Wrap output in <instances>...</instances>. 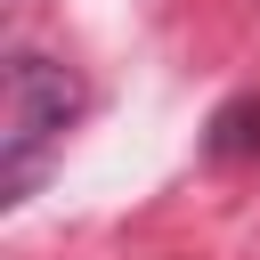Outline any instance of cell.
Returning a JSON list of instances; mask_svg holds the SVG:
<instances>
[{"label":"cell","mask_w":260,"mask_h":260,"mask_svg":"<svg viewBox=\"0 0 260 260\" xmlns=\"http://www.w3.org/2000/svg\"><path fill=\"white\" fill-rule=\"evenodd\" d=\"M89 89L73 65L41 57V49H8V138H0V203H24L49 171V154L65 146V130L81 122Z\"/></svg>","instance_id":"cell-1"},{"label":"cell","mask_w":260,"mask_h":260,"mask_svg":"<svg viewBox=\"0 0 260 260\" xmlns=\"http://www.w3.org/2000/svg\"><path fill=\"white\" fill-rule=\"evenodd\" d=\"M203 162H211V171L260 162V89H236V98L211 106V122H203Z\"/></svg>","instance_id":"cell-2"}]
</instances>
